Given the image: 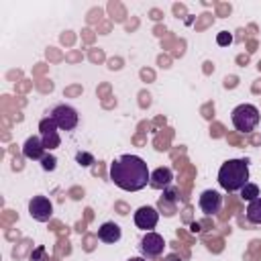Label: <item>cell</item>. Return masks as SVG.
I'll return each instance as SVG.
<instances>
[{
	"label": "cell",
	"mask_w": 261,
	"mask_h": 261,
	"mask_svg": "<svg viewBox=\"0 0 261 261\" xmlns=\"http://www.w3.org/2000/svg\"><path fill=\"white\" fill-rule=\"evenodd\" d=\"M126 261H147L145 257H130V259H126Z\"/></svg>",
	"instance_id": "cell-20"
},
{
	"label": "cell",
	"mask_w": 261,
	"mask_h": 261,
	"mask_svg": "<svg viewBox=\"0 0 261 261\" xmlns=\"http://www.w3.org/2000/svg\"><path fill=\"white\" fill-rule=\"evenodd\" d=\"M45 153H47V149H45V145H43V141H41V137H29L27 141H24V145H22V155L27 157V159H31V161H41L43 157H45Z\"/></svg>",
	"instance_id": "cell-10"
},
{
	"label": "cell",
	"mask_w": 261,
	"mask_h": 261,
	"mask_svg": "<svg viewBox=\"0 0 261 261\" xmlns=\"http://www.w3.org/2000/svg\"><path fill=\"white\" fill-rule=\"evenodd\" d=\"M29 214L39 220V222H47L53 216V204L49 198L45 196H33V200L29 202Z\"/></svg>",
	"instance_id": "cell-7"
},
{
	"label": "cell",
	"mask_w": 261,
	"mask_h": 261,
	"mask_svg": "<svg viewBox=\"0 0 261 261\" xmlns=\"http://www.w3.org/2000/svg\"><path fill=\"white\" fill-rule=\"evenodd\" d=\"M41 167H43L45 171H53V169L57 167V159H55V155L45 153V157L41 159Z\"/></svg>",
	"instance_id": "cell-16"
},
{
	"label": "cell",
	"mask_w": 261,
	"mask_h": 261,
	"mask_svg": "<svg viewBox=\"0 0 261 261\" xmlns=\"http://www.w3.org/2000/svg\"><path fill=\"white\" fill-rule=\"evenodd\" d=\"M239 194H241V198H243L245 202H253L255 198H259V186L249 181L247 186H243V188H241V192H239Z\"/></svg>",
	"instance_id": "cell-14"
},
{
	"label": "cell",
	"mask_w": 261,
	"mask_h": 261,
	"mask_svg": "<svg viewBox=\"0 0 261 261\" xmlns=\"http://www.w3.org/2000/svg\"><path fill=\"white\" fill-rule=\"evenodd\" d=\"M163 200L169 202L171 206H175V202H177V190H173V188H165V190H163Z\"/></svg>",
	"instance_id": "cell-18"
},
{
	"label": "cell",
	"mask_w": 261,
	"mask_h": 261,
	"mask_svg": "<svg viewBox=\"0 0 261 261\" xmlns=\"http://www.w3.org/2000/svg\"><path fill=\"white\" fill-rule=\"evenodd\" d=\"M169 261H179V259H177L175 255H171V257H169Z\"/></svg>",
	"instance_id": "cell-22"
},
{
	"label": "cell",
	"mask_w": 261,
	"mask_h": 261,
	"mask_svg": "<svg viewBox=\"0 0 261 261\" xmlns=\"http://www.w3.org/2000/svg\"><path fill=\"white\" fill-rule=\"evenodd\" d=\"M216 43H218L220 47H226V45H230V43H232V35H230V33H226V31H222V33H218Z\"/></svg>",
	"instance_id": "cell-19"
},
{
	"label": "cell",
	"mask_w": 261,
	"mask_h": 261,
	"mask_svg": "<svg viewBox=\"0 0 261 261\" xmlns=\"http://www.w3.org/2000/svg\"><path fill=\"white\" fill-rule=\"evenodd\" d=\"M247 220L251 224H261V196L255 198L253 202H249V206H247Z\"/></svg>",
	"instance_id": "cell-13"
},
{
	"label": "cell",
	"mask_w": 261,
	"mask_h": 261,
	"mask_svg": "<svg viewBox=\"0 0 261 261\" xmlns=\"http://www.w3.org/2000/svg\"><path fill=\"white\" fill-rule=\"evenodd\" d=\"M75 161H77L82 167H90V165L94 163V155H92V153H86V151H80V153L75 155Z\"/></svg>",
	"instance_id": "cell-17"
},
{
	"label": "cell",
	"mask_w": 261,
	"mask_h": 261,
	"mask_svg": "<svg viewBox=\"0 0 261 261\" xmlns=\"http://www.w3.org/2000/svg\"><path fill=\"white\" fill-rule=\"evenodd\" d=\"M192 230H194V232H198V230H200V224H196V222H192Z\"/></svg>",
	"instance_id": "cell-21"
},
{
	"label": "cell",
	"mask_w": 261,
	"mask_h": 261,
	"mask_svg": "<svg viewBox=\"0 0 261 261\" xmlns=\"http://www.w3.org/2000/svg\"><path fill=\"white\" fill-rule=\"evenodd\" d=\"M39 137H41V141H43L47 151H53V149H57L61 145V137L57 133V124L53 122L51 116H47V118H43L39 122Z\"/></svg>",
	"instance_id": "cell-6"
},
{
	"label": "cell",
	"mask_w": 261,
	"mask_h": 261,
	"mask_svg": "<svg viewBox=\"0 0 261 261\" xmlns=\"http://www.w3.org/2000/svg\"><path fill=\"white\" fill-rule=\"evenodd\" d=\"M151 171L139 155H122L110 163V179L124 192H139L149 184Z\"/></svg>",
	"instance_id": "cell-1"
},
{
	"label": "cell",
	"mask_w": 261,
	"mask_h": 261,
	"mask_svg": "<svg viewBox=\"0 0 261 261\" xmlns=\"http://www.w3.org/2000/svg\"><path fill=\"white\" fill-rule=\"evenodd\" d=\"M173 181V171L169 167H157L151 171V177H149V186L155 188V190H165L169 188Z\"/></svg>",
	"instance_id": "cell-11"
},
{
	"label": "cell",
	"mask_w": 261,
	"mask_h": 261,
	"mask_svg": "<svg viewBox=\"0 0 261 261\" xmlns=\"http://www.w3.org/2000/svg\"><path fill=\"white\" fill-rule=\"evenodd\" d=\"M198 206H200V210H202L206 216H212V214L220 212V208H222V196H220L216 190H204V192L200 194Z\"/></svg>",
	"instance_id": "cell-8"
},
{
	"label": "cell",
	"mask_w": 261,
	"mask_h": 261,
	"mask_svg": "<svg viewBox=\"0 0 261 261\" xmlns=\"http://www.w3.org/2000/svg\"><path fill=\"white\" fill-rule=\"evenodd\" d=\"M49 116L53 118V122L57 124L59 130H73L77 126V122H80V116H77L75 108L69 106V104H57L51 110Z\"/></svg>",
	"instance_id": "cell-4"
},
{
	"label": "cell",
	"mask_w": 261,
	"mask_h": 261,
	"mask_svg": "<svg viewBox=\"0 0 261 261\" xmlns=\"http://www.w3.org/2000/svg\"><path fill=\"white\" fill-rule=\"evenodd\" d=\"M29 261H49V253H47V249H45L43 245H37V247L33 249V253L29 255Z\"/></svg>",
	"instance_id": "cell-15"
},
{
	"label": "cell",
	"mask_w": 261,
	"mask_h": 261,
	"mask_svg": "<svg viewBox=\"0 0 261 261\" xmlns=\"http://www.w3.org/2000/svg\"><path fill=\"white\" fill-rule=\"evenodd\" d=\"M120 237H122V230H120V226H118L116 222H104V224H100V228H98V239H100L102 243L112 245V243H118Z\"/></svg>",
	"instance_id": "cell-12"
},
{
	"label": "cell",
	"mask_w": 261,
	"mask_h": 261,
	"mask_svg": "<svg viewBox=\"0 0 261 261\" xmlns=\"http://www.w3.org/2000/svg\"><path fill=\"white\" fill-rule=\"evenodd\" d=\"M230 118H232V124H234L237 130H241V133H251V130H255V126L259 124V108L253 106V104H239V106L232 110Z\"/></svg>",
	"instance_id": "cell-3"
},
{
	"label": "cell",
	"mask_w": 261,
	"mask_h": 261,
	"mask_svg": "<svg viewBox=\"0 0 261 261\" xmlns=\"http://www.w3.org/2000/svg\"><path fill=\"white\" fill-rule=\"evenodd\" d=\"M218 184L224 192H241L249 184V163L245 159H228L218 169Z\"/></svg>",
	"instance_id": "cell-2"
},
{
	"label": "cell",
	"mask_w": 261,
	"mask_h": 261,
	"mask_svg": "<svg viewBox=\"0 0 261 261\" xmlns=\"http://www.w3.org/2000/svg\"><path fill=\"white\" fill-rule=\"evenodd\" d=\"M165 251V239L159 232H145V237L141 239V253L145 259H155L161 257Z\"/></svg>",
	"instance_id": "cell-5"
},
{
	"label": "cell",
	"mask_w": 261,
	"mask_h": 261,
	"mask_svg": "<svg viewBox=\"0 0 261 261\" xmlns=\"http://www.w3.org/2000/svg\"><path fill=\"white\" fill-rule=\"evenodd\" d=\"M159 222V212L157 208L153 206H141L137 212H135V224L147 232H151Z\"/></svg>",
	"instance_id": "cell-9"
}]
</instances>
